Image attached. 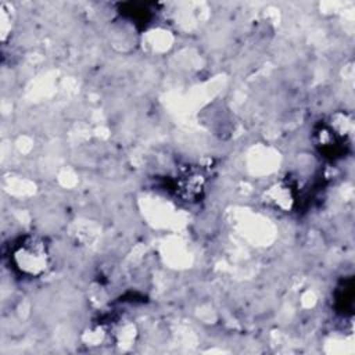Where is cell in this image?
<instances>
[{
	"instance_id": "cell-1",
	"label": "cell",
	"mask_w": 355,
	"mask_h": 355,
	"mask_svg": "<svg viewBox=\"0 0 355 355\" xmlns=\"http://www.w3.org/2000/svg\"><path fill=\"white\" fill-rule=\"evenodd\" d=\"M15 259L22 272L29 275L42 273L47 268L46 245L36 239L29 240L17 251Z\"/></svg>"
},
{
	"instance_id": "cell-2",
	"label": "cell",
	"mask_w": 355,
	"mask_h": 355,
	"mask_svg": "<svg viewBox=\"0 0 355 355\" xmlns=\"http://www.w3.org/2000/svg\"><path fill=\"white\" fill-rule=\"evenodd\" d=\"M179 182V191L182 193L183 198L186 200H194L196 197L201 196L202 187H204V179L200 173H186Z\"/></svg>"
}]
</instances>
